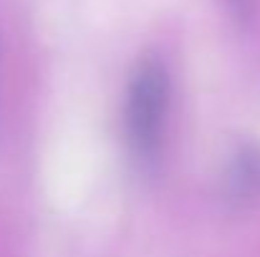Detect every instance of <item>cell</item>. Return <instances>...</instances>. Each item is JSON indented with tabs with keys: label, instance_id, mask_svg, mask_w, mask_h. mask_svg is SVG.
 <instances>
[{
	"label": "cell",
	"instance_id": "obj_3",
	"mask_svg": "<svg viewBox=\"0 0 260 257\" xmlns=\"http://www.w3.org/2000/svg\"><path fill=\"white\" fill-rule=\"evenodd\" d=\"M230 3V10H233V15L238 18V20H248L250 15H253V5H255V0H228Z\"/></svg>",
	"mask_w": 260,
	"mask_h": 257
},
{
	"label": "cell",
	"instance_id": "obj_2",
	"mask_svg": "<svg viewBox=\"0 0 260 257\" xmlns=\"http://www.w3.org/2000/svg\"><path fill=\"white\" fill-rule=\"evenodd\" d=\"M260 187V157L253 149H243L238 152V157L233 159L228 176H225V189L228 197L235 202L250 199Z\"/></svg>",
	"mask_w": 260,
	"mask_h": 257
},
{
	"label": "cell",
	"instance_id": "obj_1",
	"mask_svg": "<svg viewBox=\"0 0 260 257\" xmlns=\"http://www.w3.org/2000/svg\"><path fill=\"white\" fill-rule=\"evenodd\" d=\"M167 106H170L167 66L157 56H149L134 68L126 91V106H124L129 149L132 157L144 169L154 167L159 159Z\"/></svg>",
	"mask_w": 260,
	"mask_h": 257
}]
</instances>
